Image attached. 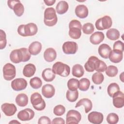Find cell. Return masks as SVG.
Returning <instances> with one entry per match:
<instances>
[{
	"label": "cell",
	"mask_w": 124,
	"mask_h": 124,
	"mask_svg": "<svg viewBox=\"0 0 124 124\" xmlns=\"http://www.w3.org/2000/svg\"><path fill=\"white\" fill-rule=\"evenodd\" d=\"M42 77L45 81L46 82H51L54 79L56 76L51 68H47L43 71Z\"/></svg>",
	"instance_id": "d4e9b609"
},
{
	"label": "cell",
	"mask_w": 124,
	"mask_h": 124,
	"mask_svg": "<svg viewBox=\"0 0 124 124\" xmlns=\"http://www.w3.org/2000/svg\"><path fill=\"white\" fill-rule=\"evenodd\" d=\"M119 91H120V87L118 84L115 82L110 83L107 88L108 93L111 97H112L113 94Z\"/></svg>",
	"instance_id": "d6a6232c"
},
{
	"label": "cell",
	"mask_w": 124,
	"mask_h": 124,
	"mask_svg": "<svg viewBox=\"0 0 124 124\" xmlns=\"http://www.w3.org/2000/svg\"><path fill=\"white\" fill-rule=\"evenodd\" d=\"M10 59L11 61L15 63H18L23 62V56L20 48L12 50L10 54Z\"/></svg>",
	"instance_id": "5bb4252c"
},
{
	"label": "cell",
	"mask_w": 124,
	"mask_h": 124,
	"mask_svg": "<svg viewBox=\"0 0 124 124\" xmlns=\"http://www.w3.org/2000/svg\"><path fill=\"white\" fill-rule=\"evenodd\" d=\"M9 123V124H16V123H17V124H20V123L19 122H18V121H17L16 120H13V121L10 122Z\"/></svg>",
	"instance_id": "f5cc1de1"
},
{
	"label": "cell",
	"mask_w": 124,
	"mask_h": 124,
	"mask_svg": "<svg viewBox=\"0 0 124 124\" xmlns=\"http://www.w3.org/2000/svg\"><path fill=\"white\" fill-rule=\"evenodd\" d=\"M45 4L47 6H51L53 5L56 2L55 0H44Z\"/></svg>",
	"instance_id": "f907efd6"
},
{
	"label": "cell",
	"mask_w": 124,
	"mask_h": 124,
	"mask_svg": "<svg viewBox=\"0 0 124 124\" xmlns=\"http://www.w3.org/2000/svg\"><path fill=\"white\" fill-rule=\"evenodd\" d=\"M111 50V47L108 44H102L99 46L98 51L99 55L103 58L108 59L110 52Z\"/></svg>",
	"instance_id": "44dd1931"
},
{
	"label": "cell",
	"mask_w": 124,
	"mask_h": 124,
	"mask_svg": "<svg viewBox=\"0 0 124 124\" xmlns=\"http://www.w3.org/2000/svg\"><path fill=\"white\" fill-rule=\"evenodd\" d=\"M78 90L71 91L68 90L66 93V97L67 99L71 102H75L78 98Z\"/></svg>",
	"instance_id": "4dcf8cb0"
},
{
	"label": "cell",
	"mask_w": 124,
	"mask_h": 124,
	"mask_svg": "<svg viewBox=\"0 0 124 124\" xmlns=\"http://www.w3.org/2000/svg\"><path fill=\"white\" fill-rule=\"evenodd\" d=\"M38 31L37 25L33 23H29L25 25L24 32L25 36H33L36 34Z\"/></svg>",
	"instance_id": "e0dca14e"
},
{
	"label": "cell",
	"mask_w": 124,
	"mask_h": 124,
	"mask_svg": "<svg viewBox=\"0 0 124 124\" xmlns=\"http://www.w3.org/2000/svg\"><path fill=\"white\" fill-rule=\"evenodd\" d=\"M123 57V52L113 49L110 52L108 58L112 62L116 63L120 62L122 60Z\"/></svg>",
	"instance_id": "2e32d148"
},
{
	"label": "cell",
	"mask_w": 124,
	"mask_h": 124,
	"mask_svg": "<svg viewBox=\"0 0 124 124\" xmlns=\"http://www.w3.org/2000/svg\"><path fill=\"white\" fill-rule=\"evenodd\" d=\"M16 102L19 107H25L28 103V97L25 93L18 94L16 98Z\"/></svg>",
	"instance_id": "4316f807"
},
{
	"label": "cell",
	"mask_w": 124,
	"mask_h": 124,
	"mask_svg": "<svg viewBox=\"0 0 124 124\" xmlns=\"http://www.w3.org/2000/svg\"><path fill=\"white\" fill-rule=\"evenodd\" d=\"M65 112V107L62 105H58L55 106L53 109L54 114L58 116H60L64 114Z\"/></svg>",
	"instance_id": "ab89813d"
},
{
	"label": "cell",
	"mask_w": 124,
	"mask_h": 124,
	"mask_svg": "<svg viewBox=\"0 0 124 124\" xmlns=\"http://www.w3.org/2000/svg\"><path fill=\"white\" fill-rule=\"evenodd\" d=\"M1 108L5 115L11 116L15 114L17 111V108L14 104L5 103L1 105Z\"/></svg>",
	"instance_id": "4fadbf2b"
},
{
	"label": "cell",
	"mask_w": 124,
	"mask_h": 124,
	"mask_svg": "<svg viewBox=\"0 0 124 124\" xmlns=\"http://www.w3.org/2000/svg\"><path fill=\"white\" fill-rule=\"evenodd\" d=\"M112 24V19L111 17L108 16H105L98 19L95 23L96 28L99 31L108 29L111 27Z\"/></svg>",
	"instance_id": "277c9868"
},
{
	"label": "cell",
	"mask_w": 124,
	"mask_h": 124,
	"mask_svg": "<svg viewBox=\"0 0 124 124\" xmlns=\"http://www.w3.org/2000/svg\"><path fill=\"white\" fill-rule=\"evenodd\" d=\"M103 119V114L97 111L91 112L88 115V121L93 124H100L102 123Z\"/></svg>",
	"instance_id": "7c38bea8"
},
{
	"label": "cell",
	"mask_w": 124,
	"mask_h": 124,
	"mask_svg": "<svg viewBox=\"0 0 124 124\" xmlns=\"http://www.w3.org/2000/svg\"><path fill=\"white\" fill-rule=\"evenodd\" d=\"M7 44L6 35L5 32L2 30H0V49H2L6 46Z\"/></svg>",
	"instance_id": "60d3db41"
},
{
	"label": "cell",
	"mask_w": 124,
	"mask_h": 124,
	"mask_svg": "<svg viewBox=\"0 0 124 124\" xmlns=\"http://www.w3.org/2000/svg\"><path fill=\"white\" fill-rule=\"evenodd\" d=\"M114 50H117L123 52L124 51V43L121 41H117L114 42L113 46Z\"/></svg>",
	"instance_id": "ee69618b"
},
{
	"label": "cell",
	"mask_w": 124,
	"mask_h": 124,
	"mask_svg": "<svg viewBox=\"0 0 124 124\" xmlns=\"http://www.w3.org/2000/svg\"><path fill=\"white\" fill-rule=\"evenodd\" d=\"M88 9L85 5H78L75 8V14L80 18H86L88 15Z\"/></svg>",
	"instance_id": "ac0fdd59"
},
{
	"label": "cell",
	"mask_w": 124,
	"mask_h": 124,
	"mask_svg": "<svg viewBox=\"0 0 124 124\" xmlns=\"http://www.w3.org/2000/svg\"><path fill=\"white\" fill-rule=\"evenodd\" d=\"M58 21V17L56 11L53 7L46 8L44 11V22L48 27H52L56 25Z\"/></svg>",
	"instance_id": "6da1fadb"
},
{
	"label": "cell",
	"mask_w": 124,
	"mask_h": 124,
	"mask_svg": "<svg viewBox=\"0 0 124 124\" xmlns=\"http://www.w3.org/2000/svg\"><path fill=\"white\" fill-rule=\"evenodd\" d=\"M69 5L68 3L64 0L60 1L57 4L56 10L57 13L59 15L65 14L68 10Z\"/></svg>",
	"instance_id": "484cf974"
},
{
	"label": "cell",
	"mask_w": 124,
	"mask_h": 124,
	"mask_svg": "<svg viewBox=\"0 0 124 124\" xmlns=\"http://www.w3.org/2000/svg\"><path fill=\"white\" fill-rule=\"evenodd\" d=\"M107 64L105 62H104L103 61L100 60V65L98 67V68L97 69L96 71L97 72H104L106 68H107Z\"/></svg>",
	"instance_id": "7dc6e473"
},
{
	"label": "cell",
	"mask_w": 124,
	"mask_h": 124,
	"mask_svg": "<svg viewBox=\"0 0 124 124\" xmlns=\"http://www.w3.org/2000/svg\"><path fill=\"white\" fill-rule=\"evenodd\" d=\"M18 119L22 121H30L34 116V112L31 108H27L20 111L17 115Z\"/></svg>",
	"instance_id": "9c48e42d"
},
{
	"label": "cell",
	"mask_w": 124,
	"mask_h": 124,
	"mask_svg": "<svg viewBox=\"0 0 124 124\" xmlns=\"http://www.w3.org/2000/svg\"><path fill=\"white\" fill-rule=\"evenodd\" d=\"M124 72H122V73H121V74L120 75V80L122 81V82H124Z\"/></svg>",
	"instance_id": "816d5d0a"
},
{
	"label": "cell",
	"mask_w": 124,
	"mask_h": 124,
	"mask_svg": "<svg viewBox=\"0 0 124 124\" xmlns=\"http://www.w3.org/2000/svg\"><path fill=\"white\" fill-rule=\"evenodd\" d=\"M36 71L35 66L32 63H28L26 64L23 70V75L27 78L32 77Z\"/></svg>",
	"instance_id": "cb8c5ba5"
},
{
	"label": "cell",
	"mask_w": 124,
	"mask_h": 124,
	"mask_svg": "<svg viewBox=\"0 0 124 124\" xmlns=\"http://www.w3.org/2000/svg\"><path fill=\"white\" fill-rule=\"evenodd\" d=\"M62 48L66 54H74L78 50V46L75 42L67 41L63 44Z\"/></svg>",
	"instance_id": "ba28073f"
},
{
	"label": "cell",
	"mask_w": 124,
	"mask_h": 124,
	"mask_svg": "<svg viewBox=\"0 0 124 124\" xmlns=\"http://www.w3.org/2000/svg\"><path fill=\"white\" fill-rule=\"evenodd\" d=\"M66 116H72L76 118L79 122L81 119V115L80 113L77 110L71 109L69 110L66 114Z\"/></svg>",
	"instance_id": "b9f144b4"
},
{
	"label": "cell",
	"mask_w": 124,
	"mask_h": 124,
	"mask_svg": "<svg viewBox=\"0 0 124 124\" xmlns=\"http://www.w3.org/2000/svg\"><path fill=\"white\" fill-rule=\"evenodd\" d=\"M52 71L56 75L62 77H66L70 73V68L69 65L61 62H57L52 66Z\"/></svg>",
	"instance_id": "7a4b0ae2"
},
{
	"label": "cell",
	"mask_w": 124,
	"mask_h": 124,
	"mask_svg": "<svg viewBox=\"0 0 124 124\" xmlns=\"http://www.w3.org/2000/svg\"><path fill=\"white\" fill-rule=\"evenodd\" d=\"M51 121L50 119L45 116H43L41 117L38 121V124H51Z\"/></svg>",
	"instance_id": "bcb514c9"
},
{
	"label": "cell",
	"mask_w": 124,
	"mask_h": 124,
	"mask_svg": "<svg viewBox=\"0 0 124 124\" xmlns=\"http://www.w3.org/2000/svg\"><path fill=\"white\" fill-rule=\"evenodd\" d=\"M107 121L109 124H116L119 121L118 115L115 113H109L107 117Z\"/></svg>",
	"instance_id": "f35d334b"
},
{
	"label": "cell",
	"mask_w": 124,
	"mask_h": 124,
	"mask_svg": "<svg viewBox=\"0 0 124 124\" xmlns=\"http://www.w3.org/2000/svg\"><path fill=\"white\" fill-rule=\"evenodd\" d=\"M51 123L53 124H64L65 121L63 118H62L61 117H57V118H55L54 119H53Z\"/></svg>",
	"instance_id": "c3c4849f"
},
{
	"label": "cell",
	"mask_w": 124,
	"mask_h": 124,
	"mask_svg": "<svg viewBox=\"0 0 124 124\" xmlns=\"http://www.w3.org/2000/svg\"><path fill=\"white\" fill-rule=\"evenodd\" d=\"M92 79L94 84L96 85H99L103 82L104 79V77L103 74H102L101 72H97L94 73L92 75Z\"/></svg>",
	"instance_id": "836d02e7"
},
{
	"label": "cell",
	"mask_w": 124,
	"mask_h": 124,
	"mask_svg": "<svg viewBox=\"0 0 124 124\" xmlns=\"http://www.w3.org/2000/svg\"><path fill=\"white\" fill-rule=\"evenodd\" d=\"M84 74V70L82 66L79 64H75L72 67V75L77 78H81Z\"/></svg>",
	"instance_id": "83f0119b"
},
{
	"label": "cell",
	"mask_w": 124,
	"mask_h": 124,
	"mask_svg": "<svg viewBox=\"0 0 124 124\" xmlns=\"http://www.w3.org/2000/svg\"><path fill=\"white\" fill-rule=\"evenodd\" d=\"M7 4L11 9L14 10L16 16H22L24 11V7L20 0H9L7 1Z\"/></svg>",
	"instance_id": "8992f818"
},
{
	"label": "cell",
	"mask_w": 124,
	"mask_h": 124,
	"mask_svg": "<svg viewBox=\"0 0 124 124\" xmlns=\"http://www.w3.org/2000/svg\"><path fill=\"white\" fill-rule=\"evenodd\" d=\"M71 27H78L82 29V25L80 22L78 20L74 19L71 20L69 24V28Z\"/></svg>",
	"instance_id": "f6af8a7d"
},
{
	"label": "cell",
	"mask_w": 124,
	"mask_h": 124,
	"mask_svg": "<svg viewBox=\"0 0 124 124\" xmlns=\"http://www.w3.org/2000/svg\"><path fill=\"white\" fill-rule=\"evenodd\" d=\"M31 102L34 108L38 111L44 110L46 107L45 101L41 95L37 92L34 93L31 95Z\"/></svg>",
	"instance_id": "3957f363"
},
{
	"label": "cell",
	"mask_w": 124,
	"mask_h": 124,
	"mask_svg": "<svg viewBox=\"0 0 124 124\" xmlns=\"http://www.w3.org/2000/svg\"><path fill=\"white\" fill-rule=\"evenodd\" d=\"M16 75V69L15 66L10 63L5 64L3 67V76L4 78L8 81L14 79Z\"/></svg>",
	"instance_id": "5b68a950"
},
{
	"label": "cell",
	"mask_w": 124,
	"mask_h": 124,
	"mask_svg": "<svg viewBox=\"0 0 124 124\" xmlns=\"http://www.w3.org/2000/svg\"><path fill=\"white\" fill-rule=\"evenodd\" d=\"M27 84V82L24 78H17L12 81L11 87L14 91H19L25 89Z\"/></svg>",
	"instance_id": "30bf717a"
},
{
	"label": "cell",
	"mask_w": 124,
	"mask_h": 124,
	"mask_svg": "<svg viewBox=\"0 0 124 124\" xmlns=\"http://www.w3.org/2000/svg\"><path fill=\"white\" fill-rule=\"evenodd\" d=\"M79 80L76 78H70L67 82V87L69 90L75 91L78 88Z\"/></svg>",
	"instance_id": "e575fe53"
},
{
	"label": "cell",
	"mask_w": 124,
	"mask_h": 124,
	"mask_svg": "<svg viewBox=\"0 0 124 124\" xmlns=\"http://www.w3.org/2000/svg\"><path fill=\"white\" fill-rule=\"evenodd\" d=\"M55 88L51 84H45L42 88V93L43 95L47 98L52 97L55 94Z\"/></svg>",
	"instance_id": "9a60e30c"
},
{
	"label": "cell",
	"mask_w": 124,
	"mask_h": 124,
	"mask_svg": "<svg viewBox=\"0 0 124 124\" xmlns=\"http://www.w3.org/2000/svg\"><path fill=\"white\" fill-rule=\"evenodd\" d=\"M105 38L104 34L101 31H96L90 37V41L93 45H98L102 42Z\"/></svg>",
	"instance_id": "ffe728a7"
},
{
	"label": "cell",
	"mask_w": 124,
	"mask_h": 124,
	"mask_svg": "<svg viewBox=\"0 0 124 124\" xmlns=\"http://www.w3.org/2000/svg\"><path fill=\"white\" fill-rule=\"evenodd\" d=\"M82 31L86 34H92L94 30V27L93 24L91 23H86L82 27Z\"/></svg>",
	"instance_id": "74e56055"
},
{
	"label": "cell",
	"mask_w": 124,
	"mask_h": 124,
	"mask_svg": "<svg viewBox=\"0 0 124 124\" xmlns=\"http://www.w3.org/2000/svg\"><path fill=\"white\" fill-rule=\"evenodd\" d=\"M100 60L94 56H91L87 62L84 64V67L87 72H93L94 70L96 71L100 65Z\"/></svg>",
	"instance_id": "52a82bcc"
},
{
	"label": "cell",
	"mask_w": 124,
	"mask_h": 124,
	"mask_svg": "<svg viewBox=\"0 0 124 124\" xmlns=\"http://www.w3.org/2000/svg\"><path fill=\"white\" fill-rule=\"evenodd\" d=\"M90 85V81L87 78H82L79 80L78 88L80 91H87Z\"/></svg>",
	"instance_id": "1f68e13d"
},
{
	"label": "cell",
	"mask_w": 124,
	"mask_h": 124,
	"mask_svg": "<svg viewBox=\"0 0 124 124\" xmlns=\"http://www.w3.org/2000/svg\"><path fill=\"white\" fill-rule=\"evenodd\" d=\"M106 36L110 40H116L120 37V32L116 29H109L106 32Z\"/></svg>",
	"instance_id": "f1b7e54d"
},
{
	"label": "cell",
	"mask_w": 124,
	"mask_h": 124,
	"mask_svg": "<svg viewBox=\"0 0 124 124\" xmlns=\"http://www.w3.org/2000/svg\"><path fill=\"white\" fill-rule=\"evenodd\" d=\"M113 105L116 108H121L124 106V93L119 91L115 93L112 96Z\"/></svg>",
	"instance_id": "8fae6325"
},
{
	"label": "cell",
	"mask_w": 124,
	"mask_h": 124,
	"mask_svg": "<svg viewBox=\"0 0 124 124\" xmlns=\"http://www.w3.org/2000/svg\"><path fill=\"white\" fill-rule=\"evenodd\" d=\"M42 47V44L38 41L32 42L29 46V51L31 55H37L41 51Z\"/></svg>",
	"instance_id": "603a6c76"
},
{
	"label": "cell",
	"mask_w": 124,
	"mask_h": 124,
	"mask_svg": "<svg viewBox=\"0 0 124 124\" xmlns=\"http://www.w3.org/2000/svg\"><path fill=\"white\" fill-rule=\"evenodd\" d=\"M20 49L22 51L23 56V59L22 62H26L28 61L30 59L31 56V54L30 53L29 49L25 47L20 48Z\"/></svg>",
	"instance_id": "7bdbcfd3"
},
{
	"label": "cell",
	"mask_w": 124,
	"mask_h": 124,
	"mask_svg": "<svg viewBox=\"0 0 124 124\" xmlns=\"http://www.w3.org/2000/svg\"><path fill=\"white\" fill-rule=\"evenodd\" d=\"M81 106H83L85 108V113H87L90 111L93 108V104L91 100L84 98L79 100L76 104L75 108H78Z\"/></svg>",
	"instance_id": "d6986e66"
},
{
	"label": "cell",
	"mask_w": 124,
	"mask_h": 124,
	"mask_svg": "<svg viewBox=\"0 0 124 124\" xmlns=\"http://www.w3.org/2000/svg\"><path fill=\"white\" fill-rule=\"evenodd\" d=\"M24 26H25V25L24 24L20 25L18 27L17 32L20 35L23 37H26L25 35V32H24Z\"/></svg>",
	"instance_id": "681fc988"
},
{
	"label": "cell",
	"mask_w": 124,
	"mask_h": 124,
	"mask_svg": "<svg viewBox=\"0 0 124 124\" xmlns=\"http://www.w3.org/2000/svg\"><path fill=\"white\" fill-rule=\"evenodd\" d=\"M105 71L106 75L109 77H114L118 74V70L116 66L111 65L107 67Z\"/></svg>",
	"instance_id": "8d00e7d4"
},
{
	"label": "cell",
	"mask_w": 124,
	"mask_h": 124,
	"mask_svg": "<svg viewBox=\"0 0 124 124\" xmlns=\"http://www.w3.org/2000/svg\"><path fill=\"white\" fill-rule=\"evenodd\" d=\"M57 57V53L55 50L51 47L46 49L44 53V58L47 62H52L54 61Z\"/></svg>",
	"instance_id": "7402d4cb"
},
{
	"label": "cell",
	"mask_w": 124,
	"mask_h": 124,
	"mask_svg": "<svg viewBox=\"0 0 124 124\" xmlns=\"http://www.w3.org/2000/svg\"><path fill=\"white\" fill-rule=\"evenodd\" d=\"M69 35L74 39H79L81 35V31L80 28L78 27H71L69 28Z\"/></svg>",
	"instance_id": "f546056e"
},
{
	"label": "cell",
	"mask_w": 124,
	"mask_h": 124,
	"mask_svg": "<svg viewBox=\"0 0 124 124\" xmlns=\"http://www.w3.org/2000/svg\"><path fill=\"white\" fill-rule=\"evenodd\" d=\"M30 84L33 89H37L42 86V81L39 78L35 77L30 79Z\"/></svg>",
	"instance_id": "d590c367"
}]
</instances>
